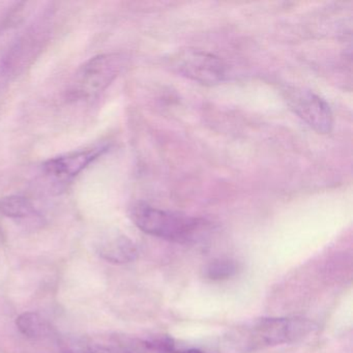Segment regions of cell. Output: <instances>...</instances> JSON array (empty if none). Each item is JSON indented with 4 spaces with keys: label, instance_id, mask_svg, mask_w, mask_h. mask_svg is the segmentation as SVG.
<instances>
[{
    "label": "cell",
    "instance_id": "cell-11",
    "mask_svg": "<svg viewBox=\"0 0 353 353\" xmlns=\"http://www.w3.org/2000/svg\"><path fill=\"white\" fill-rule=\"evenodd\" d=\"M0 214L13 220H28L39 216L32 202L19 195L0 198Z\"/></svg>",
    "mask_w": 353,
    "mask_h": 353
},
{
    "label": "cell",
    "instance_id": "cell-6",
    "mask_svg": "<svg viewBox=\"0 0 353 353\" xmlns=\"http://www.w3.org/2000/svg\"><path fill=\"white\" fill-rule=\"evenodd\" d=\"M291 110L319 134H328L334 127L330 105L321 97L305 88H288L285 92Z\"/></svg>",
    "mask_w": 353,
    "mask_h": 353
},
{
    "label": "cell",
    "instance_id": "cell-12",
    "mask_svg": "<svg viewBox=\"0 0 353 353\" xmlns=\"http://www.w3.org/2000/svg\"><path fill=\"white\" fill-rule=\"evenodd\" d=\"M63 353H117L114 346H107L90 339L65 336L59 339Z\"/></svg>",
    "mask_w": 353,
    "mask_h": 353
},
{
    "label": "cell",
    "instance_id": "cell-7",
    "mask_svg": "<svg viewBox=\"0 0 353 353\" xmlns=\"http://www.w3.org/2000/svg\"><path fill=\"white\" fill-rule=\"evenodd\" d=\"M108 148V145L94 146L50 159L43 164V173L53 183H69L103 156Z\"/></svg>",
    "mask_w": 353,
    "mask_h": 353
},
{
    "label": "cell",
    "instance_id": "cell-1",
    "mask_svg": "<svg viewBox=\"0 0 353 353\" xmlns=\"http://www.w3.org/2000/svg\"><path fill=\"white\" fill-rule=\"evenodd\" d=\"M315 330L316 324L307 318H259L231 330L225 343L234 352H253L268 347L299 342Z\"/></svg>",
    "mask_w": 353,
    "mask_h": 353
},
{
    "label": "cell",
    "instance_id": "cell-2",
    "mask_svg": "<svg viewBox=\"0 0 353 353\" xmlns=\"http://www.w3.org/2000/svg\"><path fill=\"white\" fill-rule=\"evenodd\" d=\"M130 216L146 234L181 245L200 243L210 232V223L203 219L160 210L145 202L134 204Z\"/></svg>",
    "mask_w": 353,
    "mask_h": 353
},
{
    "label": "cell",
    "instance_id": "cell-10",
    "mask_svg": "<svg viewBox=\"0 0 353 353\" xmlns=\"http://www.w3.org/2000/svg\"><path fill=\"white\" fill-rule=\"evenodd\" d=\"M117 353H176V345L170 339L140 340L127 339L121 341L115 347Z\"/></svg>",
    "mask_w": 353,
    "mask_h": 353
},
{
    "label": "cell",
    "instance_id": "cell-3",
    "mask_svg": "<svg viewBox=\"0 0 353 353\" xmlns=\"http://www.w3.org/2000/svg\"><path fill=\"white\" fill-rule=\"evenodd\" d=\"M36 22L22 26L11 17L0 28V88L19 74L36 55L44 40L45 30Z\"/></svg>",
    "mask_w": 353,
    "mask_h": 353
},
{
    "label": "cell",
    "instance_id": "cell-4",
    "mask_svg": "<svg viewBox=\"0 0 353 353\" xmlns=\"http://www.w3.org/2000/svg\"><path fill=\"white\" fill-rule=\"evenodd\" d=\"M125 63V57L121 53H104L88 59L74 75L68 88V99L86 101L96 98L119 77Z\"/></svg>",
    "mask_w": 353,
    "mask_h": 353
},
{
    "label": "cell",
    "instance_id": "cell-5",
    "mask_svg": "<svg viewBox=\"0 0 353 353\" xmlns=\"http://www.w3.org/2000/svg\"><path fill=\"white\" fill-rule=\"evenodd\" d=\"M171 67L188 79L204 85H216L224 81L227 68L216 55L197 49H185L171 57Z\"/></svg>",
    "mask_w": 353,
    "mask_h": 353
},
{
    "label": "cell",
    "instance_id": "cell-9",
    "mask_svg": "<svg viewBox=\"0 0 353 353\" xmlns=\"http://www.w3.org/2000/svg\"><path fill=\"white\" fill-rule=\"evenodd\" d=\"M16 325L23 336L32 340H44L57 334L54 326L37 312H26L18 316Z\"/></svg>",
    "mask_w": 353,
    "mask_h": 353
},
{
    "label": "cell",
    "instance_id": "cell-8",
    "mask_svg": "<svg viewBox=\"0 0 353 353\" xmlns=\"http://www.w3.org/2000/svg\"><path fill=\"white\" fill-rule=\"evenodd\" d=\"M101 258L114 264H125L137 259L138 249L135 243L125 235H114L99 245Z\"/></svg>",
    "mask_w": 353,
    "mask_h": 353
},
{
    "label": "cell",
    "instance_id": "cell-13",
    "mask_svg": "<svg viewBox=\"0 0 353 353\" xmlns=\"http://www.w3.org/2000/svg\"><path fill=\"white\" fill-rule=\"evenodd\" d=\"M239 272V264L234 260L216 259L204 268V276L210 281H224L232 278Z\"/></svg>",
    "mask_w": 353,
    "mask_h": 353
}]
</instances>
